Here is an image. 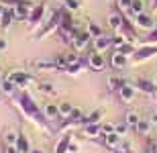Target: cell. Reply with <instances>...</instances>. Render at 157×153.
<instances>
[{"label": "cell", "mask_w": 157, "mask_h": 153, "mask_svg": "<svg viewBox=\"0 0 157 153\" xmlns=\"http://www.w3.org/2000/svg\"><path fill=\"white\" fill-rule=\"evenodd\" d=\"M61 4H63V8H67V10H78L82 6L80 0H61Z\"/></svg>", "instance_id": "cell-33"}, {"label": "cell", "mask_w": 157, "mask_h": 153, "mask_svg": "<svg viewBox=\"0 0 157 153\" xmlns=\"http://www.w3.org/2000/svg\"><path fill=\"white\" fill-rule=\"evenodd\" d=\"M112 153H127L124 149H112Z\"/></svg>", "instance_id": "cell-47"}, {"label": "cell", "mask_w": 157, "mask_h": 153, "mask_svg": "<svg viewBox=\"0 0 157 153\" xmlns=\"http://www.w3.org/2000/svg\"><path fill=\"white\" fill-rule=\"evenodd\" d=\"M141 12H145V0H133L131 2V8H128V14L131 17H137Z\"/></svg>", "instance_id": "cell-23"}, {"label": "cell", "mask_w": 157, "mask_h": 153, "mask_svg": "<svg viewBox=\"0 0 157 153\" xmlns=\"http://www.w3.org/2000/svg\"><path fill=\"white\" fill-rule=\"evenodd\" d=\"M84 135L86 137H100L102 135V123H88V124H84Z\"/></svg>", "instance_id": "cell-16"}, {"label": "cell", "mask_w": 157, "mask_h": 153, "mask_svg": "<svg viewBox=\"0 0 157 153\" xmlns=\"http://www.w3.org/2000/svg\"><path fill=\"white\" fill-rule=\"evenodd\" d=\"M0 88H2V94H4V96H12V94H14V90H17V86L6 78V80L0 82Z\"/></svg>", "instance_id": "cell-26"}, {"label": "cell", "mask_w": 157, "mask_h": 153, "mask_svg": "<svg viewBox=\"0 0 157 153\" xmlns=\"http://www.w3.org/2000/svg\"><path fill=\"white\" fill-rule=\"evenodd\" d=\"M45 4L41 2V4H35L33 6V10H31V17H29V27L31 29H37V27H41L43 25V18H45Z\"/></svg>", "instance_id": "cell-6"}, {"label": "cell", "mask_w": 157, "mask_h": 153, "mask_svg": "<svg viewBox=\"0 0 157 153\" xmlns=\"http://www.w3.org/2000/svg\"><path fill=\"white\" fill-rule=\"evenodd\" d=\"M114 51L122 53V55H133V53H135V45H133V43H122L121 47H117Z\"/></svg>", "instance_id": "cell-31"}, {"label": "cell", "mask_w": 157, "mask_h": 153, "mask_svg": "<svg viewBox=\"0 0 157 153\" xmlns=\"http://www.w3.org/2000/svg\"><path fill=\"white\" fill-rule=\"evenodd\" d=\"M143 45H157V27H155L153 31H149V35L145 37Z\"/></svg>", "instance_id": "cell-34"}, {"label": "cell", "mask_w": 157, "mask_h": 153, "mask_svg": "<svg viewBox=\"0 0 157 153\" xmlns=\"http://www.w3.org/2000/svg\"><path fill=\"white\" fill-rule=\"evenodd\" d=\"M37 88H39L41 92H43V94H49V96H53V94H55L53 86H51V84H47V82H41L39 86H37Z\"/></svg>", "instance_id": "cell-35"}, {"label": "cell", "mask_w": 157, "mask_h": 153, "mask_svg": "<svg viewBox=\"0 0 157 153\" xmlns=\"http://www.w3.org/2000/svg\"><path fill=\"white\" fill-rule=\"evenodd\" d=\"M17 139H18V133H14V131H6L4 133V143L6 145H17Z\"/></svg>", "instance_id": "cell-32"}, {"label": "cell", "mask_w": 157, "mask_h": 153, "mask_svg": "<svg viewBox=\"0 0 157 153\" xmlns=\"http://www.w3.org/2000/svg\"><path fill=\"white\" fill-rule=\"evenodd\" d=\"M157 55V45H141L139 49H135L133 53V61L135 63H141V61H147Z\"/></svg>", "instance_id": "cell-4"}, {"label": "cell", "mask_w": 157, "mask_h": 153, "mask_svg": "<svg viewBox=\"0 0 157 153\" xmlns=\"http://www.w3.org/2000/svg\"><path fill=\"white\" fill-rule=\"evenodd\" d=\"M121 139L122 137L118 135V133H110V135L102 137V141H104V145L108 149H118V145H121Z\"/></svg>", "instance_id": "cell-18"}, {"label": "cell", "mask_w": 157, "mask_h": 153, "mask_svg": "<svg viewBox=\"0 0 157 153\" xmlns=\"http://www.w3.org/2000/svg\"><path fill=\"white\" fill-rule=\"evenodd\" d=\"M151 8H153V10H157V0H151Z\"/></svg>", "instance_id": "cell-46"}, {"label": "cell", "mask_w": 157, "mask_h": 153, "mask_svg": "<svg viewBox=\"0 0 157 153\" xmlns=\"http://www.w3.org/2000/svg\"><path fill=\"white\" fill-rule=\"evenodd\" d=\"M151 127H153L151 120H139V124L135 127V131H137L139 135H143V137H149V133H151Z\"/></svg>", "instance_id": "cell-24"}, {"label": "cell", "mask_w": 157, "mask_h": 153, "mask_svg": "<svg viewBox=\"0 0 157 153\" xmlns=\"http://www.w3.org/2000/svg\"><path fill=\"white\" fill-rule=\"evenodd\" d=\"M43 114L47 117V120L61 118V117H59V106L57 104H45V106H43Z\"/></svg>", "instance_id": "cell-19"}, {"label": "cell", "mask_w": 157, "mask_h": 153, "mask_svg": "<svg viewBox=\"0 0 157 153\" xmlns=\"http://www.w3.org/2000/svg\"><path fill=\"white\" fill-rule=\"evenodd\" d=\"M17 108L23 112L25 118L33 120V123H35L37 127H41L43 131H49V120H47V117L43 114V108H39V106H37V102L33 100V96H31L27 90H23V92L18 94V98H17Z\"/></svg>", "instance_id": "cell-1"}, {"label": "cell", "mask_w": 157, "mask_h": 153, "mask_svg": "<svg viewBox=\"0 0 157 153\" xmlns=\"http://www.w3.org/2000/svg\"><path fill=\"white\" fill-rule=\"evenodd\" d=\"M102 117H104V108H96V110H92L88 117H84V124H88V123H100Z\"/></svg>", "instance_id": "cell-22"}, {"label": "cell", "mask_w": 157, "mask_h": 153, "mask_svg": "<svg viewBox=\"0 0 157 153\" xmlns=\"http://www.w3.org/2000/svg\"><path fill=\"white\" fill-rule=\"evenodd\" d=\"M122 86H124V82H122L118 76H110V78H108V88H110V90H117V92H118Z\"/></svg>", "instance_id": "cell-29"}, {"label": "cell", "mask_w": 157, "mask_h": 153, "mask_svg": "<svg viewBox=\"0 0 157 153\" xmlns=\"http://www.w3.org/2000/svg\"><path fill=\"white\" fill-rule=\"evenodd\" d=\"M92 43H94V51L104 53L106 49H110V47H112V37H106V35L96 37V39H94Z\"/></svg>", "instance_id": "cell-11"}, {"label": "cell", "mask_w": 157, "mask_h": 153, "mask_svg": "<svg viewBox=\"0 0 157 153\" xmlns=\"http://www.w3.org/2000/svg\"><path fill=\"white\" fill-rule=\"evenodd\" d=\"M135 88L141 90V92H145V94H149V96H153L157 92V84L151 82V80H147V78H139V80L135 82Z\"/></svg>", "instance_id": "cell-10"}, {"label": "cell", "mask_w": 157, "mask_h": 153, "mask_svg": "<svg viewBox=\"0 0 157 153\" xmlns=\"http://www.w3.org/2000/svg\"><path fill=\"white\" fill-rule=\"evenodd\" d=\"M131 2L133 0H117V8L121 12H128V8H131Z\"/></svg>", "instance_id": "cell-36"}, {"label": "cell", "mask_w": 157, "mask_h": 153, "mask_svg": "<svg viewBox=\"0 0 157 153\" xmlns=\"http://www.w3.org/2000/svg\"><path fill=\"white\" fill-rule=\"evenodd\" d=\"M17 149H18L21 153H31V143H29V139H27V135H23V133H18Z\"/></svg>", "instance_id": "cell-21"}, {"label": "cell", "mask_w": 157, "mask_h": 153, "mask_svg": "<svg viewBox=\"0 0 157 153\" xmlns=\"http://www.w3.org/2000/svg\"><path fill=\"white\" fill-rule=\"evenodd\" d=\"M110 133H114V124L102 123V135H100V137H106V135H110Z\"/></svg>", "instance_id": "cell-38"}, {"label": "cell", "mask_w": 157, "mask_h": 153, "mask_svg": "<svg viewBox=\"0 0 157 153\" xmlns=\"http://www.w3.org/2000/svg\"><path fill=\"white\" fill-rule=\"evenodd\" d=\"M61 14H63V8H59V10H55L49 17V21H47L43 27H41L39 31H37V35H35V39H45L47 35H51L53 31H57V27H59V23H61Z\"/></svg>", "instance_id": "cell-2"}, {"label": "cell", "mask_w": 157, "mask_h": 153, "mask_svg": "<svg viewBox=\"0 0 157 153\" xmlns=\"http://www.w3.org/2000/svg\"><path fill=\"white\" fill-rule=\"evenodd\" d=\"M88 67H90L92 71H102L106 67L104 55H102V53H98V51L90 53V55H88Z\"/></svg>", "instance_id": "cell-9"}, {"label": "cell", "mask_w": 157, "mask_h": 153, "mask_svg": "<svg viewBox=\"0 0 157 153\" xmlns=\"http://www.w3.org/2000/svg\"><path fill=\"white\" fill-rule=\"evenodd\" d=\"M31 65H33L35 70H59V65H57L55 59H35Z\"/></svg>", "instance_id": "cell-14"}, {"label": "cell", "mask_w": 157, "mask_h": 153, "mask_svg": "<svg viewBox=\"0 0 157 153\" xmlns=\"http://www.w3.org/2000/svg\"><path fill=\"white\" fill-rule=\"evenodd\" d=\"M122 14H124V12H121L118 8H117V10H112L110 14H108V25H110V29H114V31L121 29V25H122Z\"/></svg>", "instance_id": "cell-17"}, {"label": "cell", "mask_w": 157, "mask_h": 153, "mask_svg": "<svg viewBox=\"0 0 157 153\" xmlns=\"http://www.w3.org/2000/svg\"><path fill=\"white\" fill-rule=\"evenodd\" d=\"M139 112H135V110H128L127 112V117H124V123L128 124V129H135L137 124H139Z\"/></svg>", "instance_id": "cell-25"}, {"label": "cell", "mask_w": 157, "mask_h": 153, "mask_svg": "<svg viewBox=\"0 0 157 153\" xmlns=\"http://www.w3.org/2000/svg\"><path fill=\"white\" fill-rule=\"evenodd\" d=\"M127 63H128V55H122L118 51H114L110 55V65L114 70H122V67H127Z\"/></svg>", "instance_id": "cell-13"}, {"label": "cell", "mask_w": 157, "mask_h": 153, "mask_svg": "<svg viewBox=\"0 0 157 153\" xmlns=\"http://www.w3.org/2000/svg\"><path fill=\"white\" fill-rule=\"evenodd\" d=\"M71 141H74V135H71V133H65V135L55 143V153H67Z\"/></svg>", "instance_id": "cell-15"}, {"label": "cell", "mask_w": 157, "mask_h": 153, "mask_svg": "<svg viewBox=\"0 0 157 153\" xmlns=\"http://www.w3.org/2000/svg\"><path fill=\"white\" fill-rule=\"evenodd\" d=\"M90 39H92V35H90L88 31H78L76 37H74V43H71V45H74V51H78V53L84 51V49L90 45Z\"/></svg>", "instance_id": "cell-8"}, {"label": "cell", "mask_w": 157, "mask_h": 153, "mask_svg": "<svg viewBox=\"0 0 157 153\" xmlns=\"http://www.w3.org/2000/svg\"><path fill=\"white\" fill-rule=\"evenodd\" d=\"M149 120H151L153 124H157V110H153L151 114H149Z\"/></svg>", "instance_id": "cell-43"}, {"label": "cell", "mask_w": 157, "mask_h": 153, "mask_svg": "<svg viewBox=\"0 0 157 153\" xmlns=\"http://www.w3.org/2000/svg\"><path fill=\"white\" fill-rule=\"evenodd\" d=\"M8 80H10L17 88H27L29 84H33V76H31L29 71H18V70L10 71V74H8Z\"/></svg>", "instance_id": "cell-5"}, {"label": "cell", "mask_w": 157, "mask_h": 153, "mask_svg": "<svg viewBox=\"0 0 157 153\" xmlns=\"http://www.w3.org/2000/svg\"><path fill=\"white\" fill-rule=\"evenodd\" d=\"M6 8H8V6H4V4H2V2H0V17L4 14V10H6Z\"/></svg>", "instance_id": "cell-45"}, {"label": "cell", "mask_w": 157, "mask_h": 153, "mask_svg": "<svg viewBox=\"0 0 157 153\" xmlns=\"http://www.w3.org/2000/svg\"><path fill=\"white\" fill-rule=\"evenodd\" d=\"M82 65H84V63H82V59H80V61H76V63H70L63 71H65V74H70V76H78V74L82 71Z\"/></svg>", "instance_id": "cell-28"}, {"label": "cell", "mask_w": 157, "mask_h": 153, "mask_svg": "<svg viewBox=\"0 0 157 153\" xmlns=\"http://www.w3.org/2000/svg\"><path fill=\"white\" fill-rule=\"evenodd\" d=\"M149 147L157 149V137H151V139H149Z\"/></svg>", "instance_id": "cell-42"}, {"label": "cell", "mask_w": 157, "mask_h": 153, "mask_svg": "<svg viewBox=\"0 0 157 153\" xmlns=\"http://www.w3.org/2000/svg\"><path fill=\"white\" fill-rule=\"evenodd\" d=\"M59 117L61 118H67L71 114V112H74V104H71V102H59Z\"/></svg>", "instance_id": "cell-27"}, {"label": "cell", "mask_w": 157, "mask_h": 153, "mask_svg": "<svg viewBox=\"0 0 157 153\" xmlns=\"http://www.w3.org/2000/svg\"><path fill=\"white\" fill-rule=\"evenodd\" d=\"M145 153H157V149H151V147H147V151Z\"/></svg>", "instance_id": "cell-48"}, {"label": "cell", "mask_w": 157, "mask_h": 153, "mask_svg": "<svg viewBox=\"0 0 157 153\" xmlns=\"http://www.w3.org/2000/svg\"><path fill=\"white\" fill-rule=\"evenodd\" d=\"M78 151H80L78 143H74V141H71V143H70V149H67V153H78Z\"/></svg>", "instance_id": "cell-41"}, {"label": "cell", "mask_w": 157, "mask_h": 153, "mask_svg": "<svg viewBox=\"0 0 157 153\" xmlns=\"http://www.w3.org/2000/svg\"><path fill=\"white\" fill-rule=\"evenodd\" d=\"M31 153H43L41 149H31Z\"/></svg>", "instance_id": "cell-49"}, {"label": "cell", "mask_w": 157, "mask_h": 153, "mask_svg": "<svg viewBox=\"0 0 157 153\" xmlns=\"http://www.w3.org/2000/svg\"><path fill=\"white\" fill-rule=\"evenodd\" d=\"M4 153H21V151L17 149V145H6V147H4Z\"/></svg>", "instance_id": "cell-40"}, {"label": "cell", "mask_w": 157, "mask_h": 153, "mask_svg": "<svg viewBox=\"0 0 157 153\" xmlns=\"http://www.w3.org/2000/svg\"><path fill=\"white\" fill-rule=\"evenodd\" d=\"M8 49V43H6V39H0V51H6Z\"/></svg>", "instance_id": "cell-44"}, {"label": "cell", "mask_w": 157, "mask_h": 153, "mask_svg": "<svg viewBox=\"0 0 157 153\" xmlns=\"http://www.w3.org/2000/svg\"><path fill=\"white\" fill-rule=\"evenodd\" d=\"M88 33L92 35V39H96V37H102V35H104V33H102V29H100L96 23H92V21L88 23Z\"/></svg>", "instance_id": "cell-30"}, {"label": "cell", "mask_w": 157, "mask_h": 153, "mask_svg": "<svg viewBox=\"0 0 157 153\" xmlns=\"http://www.w3.org/2000/svg\"><path fill=\"white\" fill-rule=\"evenodd\" d=\"M0 82H2V76H0Z\"/></svg>", "instance_id": "cell-50"}, {"label": "cell", "mask_w": 157, "mask_h": 153, "mask_svg": "<svg viewBox=\"0 0 157 153\" xmlns=\"http://www.w3.org/2000/svg\"><path fill=\"white\" fill-rule=\"evenodd\" d=\"M0 2H2L4 6H8V8H12V6H17L21 0H0Z\"/></svg>", "instance_id": "cell-39"}, {"label": "cell", "mask_w": 157, "mask_h": 153, "mask_svg": "<svg viewBox=\"0 0 157 153\" xmlns=\"http://www.w3.org/2000/svg\"><path fill=\"white\" fill-rule=\"evenodd\" d=\"M12 21H14V12H12V8H6L4 10V14L0 17V29H8L12 25Z\"/></svg>", "instance_id": "cell-20"}, {"label": "cell", "mask_w": 157, "mask_h": 153, "mask_svg": "<svg viewBox=\"0 0 157 153\" xmlns=\"http://www.w3.org/2000/svg\"><path fill=\"white\" fill-rule=\"evenodd\" d=\"M33 2L31 0H21L17 6H12V12H14V21H21V23H27L31 17V10H33Z\"/></svg>", "instance_id": "cell-3"}, {"label": "cell", "mask_w": 157, "mask_h": 153, "mask_svg": "<svg viewBox=\"0 0 157 153\" xmlns=\"http://www.w3.org/2000/svg\"><path fill=\"white\" fill-rule=\"evenodd\" d=\"M135 18V27L137 29H143V31H153L155 29V21H153L151 14H147V12H141V14H137Z\"/></svg>", "instance_id": "cell-7"}, {"label": "cell", "mask_w": 157, "mask_h": 153, "mask_svg": "<svg viewBox=\"0 0 157 153\" xmlns=\"http://www.w3.org/2000/svg\"><path fill=\"white\" fill-rule=\"evenodd\" d=\"M128 131V124L127 123H121V124H114V133H118L121 137H124V133Z\"/></svg>", "instance_id": "cell-37"}, {"label": "cell", "mask_w": 157, "mask_h": 153, "mask_svg": "<svg viewBox=\"0 0 157 153\" xmlns=\"http://www.w3.org/2000/svg\"><path fill=\"white\" fill-rule=\"evenodd\" d=\"M118 96H121V100L122 102H133L135 100V96H137V88L135 86H131V84H124L121 90H118Z\"/></svg>", "instance_id": "cell-12"}]
</instances>
